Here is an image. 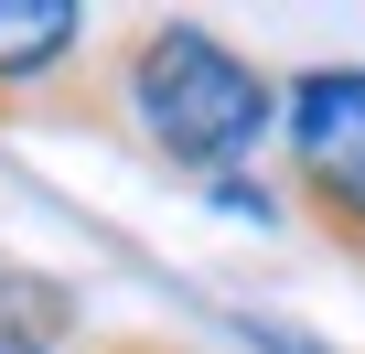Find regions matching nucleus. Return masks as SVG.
I'll list each match as a JSON object with an SVG mask.
<instances>
[{"mask_svg":"<svg viewBox=\"0 0 365 354\" xmlns=\"http://www.w3.org/2000/svg\"><path fill=\"white\" fill-rule=\"evenodd\" d=\"M205 204L215 215H237V226H279L290 204H279V183H258V172H226V183H205Z\"/></svg>","mask_w":365,"mask_h":354,"instance_id":"6","label":"nucleus"},{"mask_svg":"<svg viewBox=\"0 0 365 354\" xmlns=\"http://www.w3.org/2000/svg\"><path fill=\"white\" fill-rule=\"evenodd\" d=\"M86 118V11L0 0V118Z\"/></svg>","mask_w":365,"mask_h":354,"instance_id":"2","label":"nucleus"},{"mask_svg":"<svg viewBox=\"0 0 365 354\" xmlns=\"http://www.w3.org/2000/svg\"><path fill=\"white\" fill-rule=\"evenodd\" d=\"M86 129H129L161 172L226 183V172H258V150L279 140V76L194 11H150L108 43V86H86Z\"/></svg>","mask_w":365,"mask_h":354,"instance_id":"1","label":"nucleus"},{"mask_svg":"<svg viewBox=\"0 0 365 354\" xmlns=\"http://www.w3.org/2000/svg\"><path fill=\"white\" fill-rule=\"evenodd\" d=\"M237 343H258V354H322L312 333H279L269 311H237Z\"/></svg>","mask_w":365,"mask_h":354,"instance_id":"7","label":"nucleus"},{"mask_svg":"<svg viewBox=\"0 0 365 354\" xmlns=\"http://www.w3.org/2000/svg\"><path fill=\"white\" fill-rule=\"evenodd\" d=\"M365 140V65H301L279 86V161Z\"/></svg>","mask_w":365,"mask_h":354,"instance_id":"5","label":"nucleus"},{"mask_svg":"<svg viewBox=\"0 0 365 354\" xmlns=\"http://www.w3.org/2000/svg\"><path fill=\"white\" fill-rule=\"evenodd\" d=\"M322 247H344V258H365V140H344V150H301L290 161V194H279Z\"/></svg>","mask_w":365,"mask_h":354,"instance_id":"4","label":"nucleus"},{"mask_svg":"<svg viewBox=\"0 0 365 354\" xmlns=\"http://www.w3.org/2000/svg\"><path fill=\"white\" fill-rule=\"evenodd\" d=\"M0 354H86V290L0 258Z\"/></svg>","mask_w":365,"mask_h":354,"instance_id":"3","label":"nucleus"},{"mask_svg":"<svg viewBox=\"0 0 365 354\" xmlns=\"http://www.w3.org/2000/svg\"><path fill=\"white\" fill-rule=\"evenodd\" d=\"M86 354H182V343H161V333H108V343H86Z\"/></svg>","mask_w":365,"mask_h":354,"instance_id":"8","label":"nucleus"}]
</instances>
